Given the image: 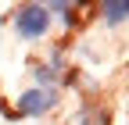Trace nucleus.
I'll list each match as a JSON object with an SVG mask.
<instances>
[{
  "label": "nucleus",
  "mask_w": 129,
  "mask_h": 125,
  "mask_svg": "<svg viewBox=\"0 0 129 125\" xmlns=\"http://www.w3.org/2000/svg\"><path fill=\"white\" fill-rule=\"evenodd\" d=\"M47 25H50V11L32 4V7H22L18 14H14V29H18V36L25 39H40L47 32Z\"/></svg>",
  "instance_id": "1"
},
{
  "label": "nucleus",
  "mask_w": 129,
  "mask_h": 125,
  "mask_svg": "<svg viewBox=\"0 0 129 125\" xmlns=\"http://www.w3.org/2000/svg\"><path fill=\"white\" fill-rule=\"evenodd\" d=\"M54 104H57V93H54V89H29V93H22V100H18V111L36 118V114H47Z\"/></svg>",
  "instance_id": "2"
},
{
  "label": "nucleus",
  "mask_w": 129,
  "mask_h": 125,
  "mask_svg": "<svg viewBox=\"0 0 129 125\" xmlns=\"http://www.w3.org/2000/svg\"><path fill=\"white\" fill-rule=\"evenodd\" d=\"M101 11L108 22H122V18H129V0H108V4H101Z\"/></svg>",
  "instance_id": "3"
},
{
  "label": "nucleus",
  "mask_w": 129,
  "mask_h": 125,
  "mask_svg": "<svg viewBox=\"0 0 129 125\" xmlns=\"http://www.w3.org/2000/svg\"><path fill=\"white\" fill-rule=\"evenodd\" d=\"M75 125H108V114L97 111V107H83L75 114Z\"/></svg>",
  "instance_id": "4"
},
{
  "label": "nucleus",
  "mask_w": 129,
  "mask_h": 125,
  "mask_svg": "<svg viewBox=\"0 0 129 125\" xmlns=\"http://www.w3.org/2000/svg\"><path fill=\"white\" fill-rule=\"evenodd\" d=\"M36 79L40 82H50V68H36Z\"/></svg>",
  "instance_id": "5"
}]
</instances>
